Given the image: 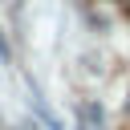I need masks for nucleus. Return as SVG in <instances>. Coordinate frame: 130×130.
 <instances>
[{
	"label": "nucleus",
	"mask_w": 130,
	"mask_h": 130,
	"mask_svg": "<svg viewBox=\"0 0 130 130\" xmlns=\"http://www.w3.org/2000/svg\"><path fill=\"white\" fill-rule=\"evenodd\" d=\"M122 4H126V12H130V0H122Z\"/></svg>",
	"instance_id": "nucleus-1"
}]
</instances>
